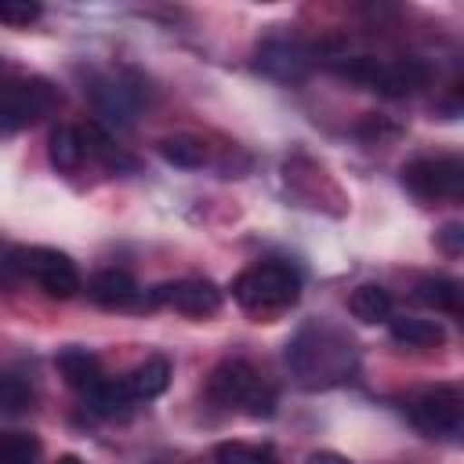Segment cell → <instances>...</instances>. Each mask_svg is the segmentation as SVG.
I'll return each instance as SVG.
<instances>
[{"label": "cell", "mask_w": 464, "mask_h": 464, "mask_svg": "<svg viewBox=\"0 0 464 464\" xmlns=\"http://www.w3.org/2000/svg\"><path fill=\"white\" fill-rule=\"evenodd\" d=\"M54 109V91L44 80H11L0 83V134L25 130Z\"/></svg>", "instance_id": "cell-6"}, {"label": "cell", "mask_w": 464, "mask_h": 464, "mask_svg": "<svg viewBox=\"0 0 464 464\" xmlns=\"http://www.w3.org/2000/svg\"><path fill=\"white\" fill-rule=\"evenodd\" d=\"M392 341L406 348H439L446 341V330L435 319L402 315V319H392Z\"/></svg>", "instance_id": "cell-13"}, {"label": "cell", "mask_w": 464, "mask_h": 464, "mask_svg": "<svg viewBox=\"0 0 464 464\" xmlns=\"http://www.w3.org/2000/svg\"><path fill=\"white\" fill-rule=\"evenodd\" d=\"M207 399L218 406H243L250 417H272L276 410V392L261 381V373L243 362V359H228L221 366L210 370L207 377Z\"/></svg>", "instance_id": "cell-2"}, {"label": "cell", "mask_w": 464, "mask_h": 464, "mask_svg": "<svg viewBox=\"0 0 464 464\" xmlns=\"http://www.w3.org/2000/svg\"><path fill=\"white\" fill-rule=\"evenodd\" d=\"M47 156H51V163H54L58 170L72 174V170L83 163V134H80L76 127H69V123L51 127V138H47Z\"/></svg>", "instance_id": "cell-14"}, {"label": "cell", "mask_w": 464, "mask_h": 464, "mask_svg": "<svg viewBox=\"0 0 464 464\" xmlns=\"http://www.w3.org/2000/svg\"><path fill=\"white\" fill-rule=\"evenodd\" d=\"M413 301L435 312H457L460 308V286L450 276H424L413 286Z\"/></svg>", "instance_id": "cell-15"}, {"label": "cell", "mask_w": 464, "mask_h": 464, "mask_svg": "<svg viewBox=\"0 0 464 464\" xmlns=\"http://www.w3.org/2000/svg\"><path fill=\"white\" fill-rule=\"evenodd\" d=\"M91 98H94V105H98V112L105 116V120H112V123H130L134 116V102H130V94H127V87H120V83H94L91 87Z\"/></svg>", "instance_id": "cell-20"}, {"label": "cell", "mask_w": 464, "mask_h": 464, "mask_svg": "<svg viewBox=\"0 0 464 464\" xmlns=\"http://www.w3.org/2000/svg\"><path fill=\"white\" fill-rule=\"evenodd\" d=\"M439 243H442L446 254H460V246H464V228H460V225H446V228L439 232Z\"/></svg>", "instance_id": "cell-25"}, {"label": "cell", "mask_w": 464, "mask_h": 464, "mask_svg": "<svg viewBox=\"0 0 464 464\" xmlns=\"http://www.w3.org/2000/svg\"><path fill=\"white\" fill-rule=\"evenodd\" d=\"M170 384V362L163 355H149L145 362H138L127 377H123V388L134 402H149L156 395H163Z\"/></svg>", "instance_id": "cell-11"}, {"label": "cell", "mask_w": 464, "mask_h": 464, "mask_svg": "<svg viewBox=\"0 0 464 464\" xmlns=\"http://www.w3.org/2000/svg\"><path fill=\"white\" fill-rule=\"evenodd\" d=\"M218 464H279L272 450L265 446H246V442H218L214 446Z\"/></svg>", "instance_id": "cell-22"}, {"label": "cell", "mask_w": 464, "mask_h": 464, "mask_svg": "<svg viewBox=\"0 0 464 464\" xmlns=\"http://www.w3.org/2000/svg\"><path fill=\"white\" fill-rule=\"evenodd\" d=\"M40 439L25 431H0V464H36Z\"/></svg>", "instance_id": "cell-21"}, {"label": "cell", "mask_w": 464, "mask_h": 464, "mask_svg": "<svg viewBox=\"0 0 464 464\" xmlns=\"http://www.w3.org/2000/svg\"><path fill=\"white\" fill-rule=\"evenodd\" d=\"M58 464H83L80 457H72V453H65V457H58Z\"/></svg>", "instance_id": "cell-27"}, {"label": "cell", "mask_w": 464, "mask_h": 464, "mask_svg": "<svg viewBox=\"0 0 464 464\" xmlns=\"http://www.w3.org/2000/svg\"><path fill=\"white\" fill-rule=\"evenodd\" d=\"M304 464H348L341 453H334V450H319V453H312Z\"/></svg>", "instance_id": "cell-26"}, {"label": "cell", "mask_w": 464, "mask_h": 464, "mask_svg": "<svg viewBox=\"0 0 464 464\" xmlns=\"http://www.w3.org/2000/svg\"><path fill=\"white\" fill-rule=\"evenodd\" d=\"M40 14H44V7L33 0H0V25L22 29V25H33Z\"/></svg>", "instance_id": "cell-24"}, {"label": "cell", "mask_w": 464, "mask_h": 464, "mask_svg": "<svg viewBox=\"0 0 464 464\" xmlns=\"http://www.w3.org/2000/svg\"><path fill=\"white\" fill-rule=\"evenodd\" d=\"M337 72L384 94V98H402V94H413L417 87L428 83V65L420 58H399V62L352 58V62H337Z\"/></svg>", "instance_id": "cell-3"}, {"label": "cell", "mask_w": 464, "mask_h": 464, "mask_svg": "<svg viewBox=\"0 0 464 464\" xmlns=\"http://www.w3.org/2000/svg\"><path fill=\"white\" fill-rule=\"evenodd\" d=\"M160 156L181 170H199L207 163V141L196 134H167L160 138Z\"/></svg>", "instance_id": "cell-17"}, {"label": "cell", "mask_w": 464, "mask_h": 464, "mask_svg": "<svg viewBox=\"0 0 464 464\" xmlns=\"http://www.w3.org/2000/svg\"><path fill=\"white\" fill-rule=\"evenodd\" d=\"M91 297H94L102 308H130V304H138L141 290H138V283H134L130 272H123V268H105V272H98V276L91 279Z\"/></svg>", "instance_id": "cell-10"}, {"label": "cell", "mask_w": 464, "mask_h": 464, "mask_svg": "<svg viewBox=\"0 0 464 464\" xmlns=\"http://www.w3.org/2000/svg\"><path fill=\"white\" fill-rule=\"evenodd\" d=\"M257 69L279 83H294L308 72V51L297 40L286 36H272L257 47Z\"/></svg>", "instance_id": "cell-9"}, {"label": "cell", "mask_w": 464, "mask_h": 464, "mask_svg": "<svg viewBox=\"0 0 464 464\" xmlns=\"http://www.w3.org/2000/svg\"><path fill=\"white\" fill-rule=\"evenodd\" d=\"M11 265L22 276H29L33 283H40L44 294H51V297H72L83 286L80 268L72 265V257L54 250V246H14Z\"/></svg>", "instance_id": "cell-4"}, {"label": "cell", "mask_w": 464, "mask_h": 464, "mask_svg": "<svg viewBox=\"0 0 464 464\" xmlns=\"http://www.w3.org/2000/svg\"><path fill=\"white\" fill-rule=\"evenodd\" d=\"M348 312H352L359 323H384V319L392 315V294H388L381 283H362V286L352 290Z\"/></svg>", "instance_id": "cell-16"}, {"label": "cell", "mask_w": 464, "mask_h": 464, "mask_svg": "<svg viewBox=\"0 0 464 464\" xmlns=\"http://www.w3.org/2000/svg\"><path fill=\"white\" fill-rule=\"evenodd\" d=\"M33 388L14 377V373H0V413H29L33 410Z\"/></svg>", "instance_id": "cell-23"}, {"label": "cell", "mask_w": 464, "mask_h": 464, "mask_svg": "<svg viewBox=\"0 0 464 464\" xmlns=\"http://www.w3.org/2000/svg\"><path fill=\"white\" fill-rule=\"evenodd\" d=\"M83 149L91 152V156H98L102 160V167H109V170H116V174H123V170H134L138 167V160L130 156V152H123L98 123H91L87 130H83Z\"/></svg>", "instance_id": "cell-18"}, {"label": "cell", "mask_w": 464, "mask_h": 464, "mask_svg": "<svg viewBox=\"0 0 464 464\" xmlns=\"http://www.w3.org/2000/svg\"><path fill=\"white\" fill-rule=\"evenodd\" d=\"M232 297L239 308H246L254 315L286 312L301 297V276L283 261H261V265L243 268L232 279Z\"/></svg>", "instance_id": "cell-1"}, {"label": "cell", "mask_w": 464, "mask_h": 464, "mask_svg": "<svg viewBox=\"0 0 464 464\" xmlns=\"http://www.w3.org/2000/svg\"><path fill=\"white\" fill-rule=\"evenodd\" d=\"M406 413H410L413 428H420L424 435H457L460 420H464V399L457 388L439 384V388L413 395L406 402Z\"/></svg>", "instance_id": "cell-8"}, {"label": "cell", "mask_w": 464, "mask_h": 464, "mask_svg": "<svg viewBox=\"0 0 464 464\" xmlns=\"http://www.w3.org/2000/svg\"><path fill=\"white\" fill-rule=\"evenodd\" d=\"M54 366H58V373L65 377V384L76 388V392H83V395L105 377L98 355L87 352V348H65V352H58V355H54Z\"/></svg>", "instance_id": "cell-12"}, {"label": "cell", "mask_w": 464, "mask_h": 464, "mask_svg": "<svg viewBox=\"0 0 464 464\" xmlns=\"http://www.w3.org/2000/svg\"><path fill=\"white\" fill-rule=\"evenodd\" d=\"M402 185L420 203L439 199H460L464 192V163L457 156H424L402 167Z\"/></svg>", "instance_id": "cell-5"}, {"label": "cell", "mask_w": 464, "mask_h": 464, "mask_svg": "<svg viewBox=\"0 0 464 464\" xmlns=\"http://www.w3.org/2000/svg\"><path fill=\"white\" fill-rule=\"evenodd\" d=\"M145 304L152 308H174L181 315H214L221 308V286L203 276H185L160 283L145 294Z\"/></svg>", "instance_id": "cell-7"}, {"label": "cell", "mask_w": 464, "mask_h": 464, "mask_svg": "<svg viewBox=\"0 0 464 464\" xmlns=\"http://www.w3.org/2000/svg\"><path fill=\"white\" fill-rule=\"evenodd\" d=\"M87 402H91V410L98 413V417H127V410H130V395H127V388H123V377L120 381H109V377H102L91 392H87Z\"/></svg>", "instance_id": "cell-19"}]
</instances>
